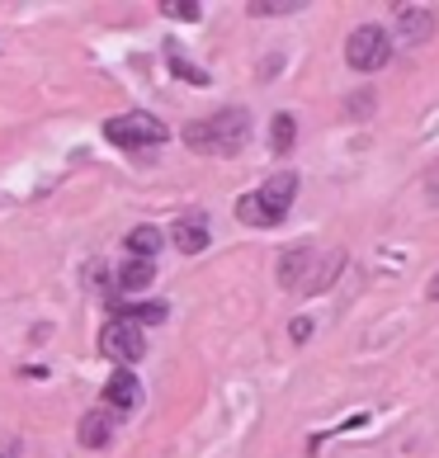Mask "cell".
Here are the masks:
<instances>
[{
  "label": "cell",
  "mask_w": 439,
  "mask_h": 458,
  "mask_svg": "<svg viewBox=\"0 0 439 458\" xmlns=\"http://www.w3.org/2000/svg\"><path fill=\"white\" fill-rule=\"evenodd\" d=\"M250 142V114L246 109H217L208 118L184 128V147L198 157H236Z\"/></svg>",
  "instance_id": "cell-1"
},
{
  "label": "cell",
  "mask_w": 439,
  "mask_h": 458,
  "mask_svg": "<svg viewBox=\"0 0 439 458\" xmlns=\"http://www.w3.org/2000/svg\"><path fill=\"white\" fill-rule=\"evenodd\" d=\"M293 199H298V175L279 171V175H269L260 190H250V194L236 199V217H241L246 227H274V223L289 217Z\"/></svg>",
  "instance_id": "cell-2"
},
{
  "label": "cell",
  "mask_w": 439,
  "mask_h": 458,
  "mask_svg": "<svg viewBox=\"0 0 439 458\" xmlns=\"http://www.w3.org/2000/svg\"><path fill=\"white\" fill-rule=\"evenodd\" d=\"M105 138H109L114 147L142 151V147H161L165 138H171V128H165L156 114L132 109V114H118V118H109V123H105Z\"/></svg>",
  "instance_id": "cell-3"
},
{
  "label": "cell",
  "mask_w": 439,
  "mask_h": 458,
  "mask_svg": "<svg viewBox=\"0 0 439 458\" xmlns=\"http://www.w3.org/2000/svg\"><path fill=\"white\" fill-rule=\"evenodd\" d=\"M345 62L354 66V72H383V66L393 62V38H387V29L359 24L345 38Z\"/></svg>",
  "instance_id": "cell-4"
},
{
  "label": "cell",
  "mask_w": 439,
  "mask_h": 458,
  "mask_svg": "<svg viewBox=\"0 0 439 458\" xmlns=\"http://www.w3.org/2000/svg\"><path fill=\"white\" fill-rule=\"evenodd\" d=\"M99 354L105 360H114V364H138L142 354H147V335H142V327H132V321H123V317H114L105 331H99Z\"/></svg>",
  "instance_id": "cell-5"
},
{
  "label": "cell",
  "mask_w": 439,
  "mask_h": 458,
  "mask_svg": "<svg viewBox=\"0 0 439 458\" xmlns=\"http://www.w3.org/2000/svg\"><path fill=\"white\" fill-rule=\"evenodd\" d=\"M142 402V383L132 369H114V378L105 383V411H132Z\"/></svg>",
  "instance_id": "cell-6"
},
{
  "label": "cell",
  "mask_w": 439,
  "mask_h": 458,
  "mask_svg": "<svg viewBox=\"0 0 439 458\" xmlns=\"http://www.w3.org/2000/svg\"><path fill=\"white\" fill-rule=\"evenodd\" d=\"M312 260H317V250H312V246H293V250H283V260H279V284L289 288V293H298V288L308 284Z\"/></svg>",
  "instance_id": "cell-7"
},
{
  "label": "cell",
  "mask_w": 439,
  "mask_h": 458,
  "mask_svg": "<svg viewBox=\"0 0 439 458\" xmlns=\"http://www.w3.org/2000/svg\"><path fill=\"white\" fill-rule=\"evenodd\" d=\"M76 439L86 449H105L109 439H114V411H105V406L86 411V416H80V426H76Z\"/></svg>",
  "instance_id": "cell-8"
},
{
  "label": "cell",
  "mask_w": 439,
  "mask_h": 458,
  "mask_svg": "<svg viewBox=\"0 0 439 458\" xmlns=\"http://www.w3.org/2000/svg\"><path fill=\"white\" fill-rule=\"evenodd\" d=\"M397 33H401V43H426L435 33V14L416 10V5H401L397 10Z\"/></svg>",
  "instance_id": "cell-9"
},
{
  "label": "cell",
  "mask_w": 439,
  "mask_h": 458,
  "mask_svg": "<svg viewBox=\"0 0 439 458\" xmlns=\"http://www.w3.org/2000/svg\"><path fill=\"white\" fill-rule=\"evenodd\" d=\"M341 269H345V250H326L322 260H312V269H308V284H302V293H322V288H331Z\"/></svg>",
  "instance_id": "cell-10"
},
{
  "label": "cell",
  "mask_w": 439,
  "mask_h": 458,
  "mask_svg": "<svg viewBox=\"0 0 439 458\" xmlns=\"http://www.w3.org/2000/svg\"><path fill=\"white\" fill-rule=\"evenodd\" d=\"M171 236H175V246L184 250V256H198V250H208V227L198 223V217H194V223H190V217H180Z\"/></svg>",
  "instance_id": "cell-11"
},
{
  "label": "cell",
  "mask_w": 439,
  "mask_h": 458,
  "mask_svg": "<svg viewBox=\"0 0 439 458\" xmlns=\"http://www.w3.org/2000/svg\"><path fill=\"white\" fill-rule=\"evenodd\" d=\"M151 279H156L151 260H128L118 269V288H123V293H142V288H151Z\"/></svg>",
  "instance_id": "cell-12"
},
{
  "label": "cell",
  "mask_w": 439,
  "mask_h": 458,
  "mask_svg": "<svg viewBox=\"0 0 439 458\" xmlns=\"http://www.w3.org/2000/svg\"><path fill=\"white\" fill-rule=\"evenodd\" d=\"M128 250H132V260H156L161 232H156V227H132V232H128Z\"/></svg>",
  "instance_id": "cell-13"
},
{
  "label": "cell",
  "mask_w": 439,
  "mask_h": 458,
  "mask_svg": "<svg viewBox=\"0 0 439 458\" xmlns=\"http://www.w3.org/2000/svg\"><path fill=\"white\" fill-rule=\"evenodd\" d=\"M269 128H274V151H279V157H289V151H293V138H298L293 114H274V123H269Z\"/></svg>",
  "instance_id": "cell-14"
},
{
  "label": "cell",
  "mask_w": 439,
  "mask_h": 458,
  "mask_svg": "<svg viewBox=\"0 0 439 458\" xmlns=\"http://www.w3.org/2000/svg\"><path fill=\"white\" fill-rule=\"evenodd\" d=\"M118 317L132 321V327H147V321H151V327H161V321H165V302H142V308H123Z\"/></svg>",
  "instance_id": "cell-15"
},
{
  "label": "cell",
  "mask_w": 439,
  "mask_h": 458,
  "mask_svg": "<svg viewBox=\"0 0 439 458\" xmlns=\"http://www.w3.org/2000/svg\"><path fill=\"white\" fill-rule=\"evenodd\" d=\"M246 10H250V14H260V20H265V14H298V10H302V0H250Z\"/></svg>",
  "instance_id": "cell-16"
},
{
  "label": "cell",
  "mask_w": 439,
  "mask_h": 458,
  "mask_svg": "<svg viewBox=\"0 0 439 458\" xmlns=\"http://www.w3.org/2000/svg\"><path fill=\"white\" fill-rule=\"evenodd\" d=\"M161 14H171V20H198V5L194 0H161Z\"/></svg>",
  "instance_id": "cell-17"
},
{
  "label": "cell",
  "mask_w": 439,
  "mask_h": 458,
  "mask_svg": "<svg viewBox=\"0 0 439 458\" xmlns=\"http://www.w3.org/2000/svg\"><path fill=\"white\" fill-rule=\"evenodd\" d=\"M308 335H312V321H308V317L293 321V341H308Z\"/></svg>",
  "instance_id": "cell-18"
},
{
  "label": "cell",
  "mask_w": 439,
  "mask_h": 458,
  "mask_svg": "<svg viewBox=\"0 0 439 458\" xmlns=\"http://www.w3.org/2000/svg\"><path fill=\"white\" fill-rule=\"evenodd\" d=\"M426 190H430V199H439V175H430V184H426Z\"/></svg>",
  "instance_id": "cell-19"
},
{
  "label": "cell",
  "mask_w": 439,
  "mask_h": 458,
  "mask_svg": "<svg viewBox=\"0 0 439 458\" xmlns=\"http://www.w3.org/2000/svg\"><path fill=\"white\" fill-rule=\"evenodd\" d=\"M430 298L439 302V275H435V284H430Z\"/></svg>",
  "instance_id": "cell-20"
}]
</instances>
